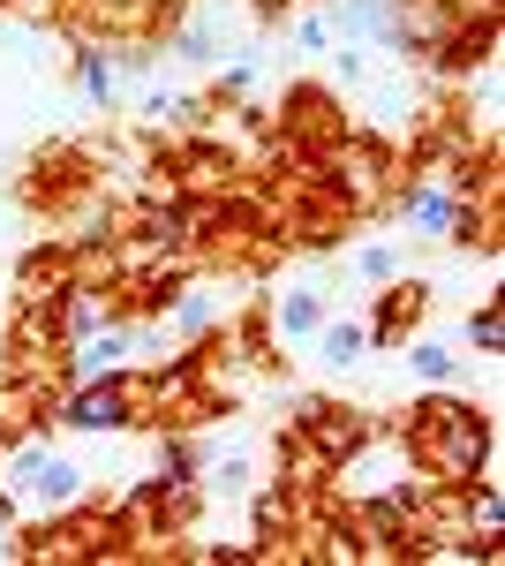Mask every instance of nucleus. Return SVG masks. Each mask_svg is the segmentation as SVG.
<instances>
[{"instance_id": "nucleus-3", "label": "nucleus", "mask_w": 505, "mask_h": 566, "mask_svg": "<svg viewBox=\"0 0 505 566\" xmlns=\"http://www.w3.org/2000/svg\"><path fill=\"white\" fill-rule=\"evenodd\" d=\"M114 363H122V340H98V348H91L84 363H76V378H106Z\"/></svg>"}, {"instance_id": "nucleus-8", "label": "nucleus", "mask_w": 505, "mask_h": 566, "mask_svg": "<svg viewBox=\"0 0 505 566\" xmlns=\"http://www.w3.org/2000/svg\"><path fill=\"white\" fill-rule=\"evenodd\" d=\"M415 370H422V378H445L453 363H445V348H415Z\"/></svg>"}, {"instance_id": "nucleus-2", "label": "nucleus", "mask_w": 505, "mask_h": 566, "mask_svg": "<svg viewBox=\"0 0 505 566\" xmlns=\"http://www.w3.org/2000/svg\"><path fill=\"white\" fill-rule=\"evenodd\" d=\"M415 310H422V287H400V295H392V303H385L378 333H400V325H408V317H415Z\"/></svg>"}, {"instance_id": "nucleus-1", "label": "nucleus", "mask_w": 505, "mask_h": 566, "mask_svg": "<svg viewBox=\"0 0 505 566\" xmlns=\"http://www.w3.org/2000/svg\"><path fill=\"white\" fill-rule=\"evenodd\" d=\"M122 416H128V400H122V392H106V386L69 400V423H84V431H114Z\"/></svg>"}, {"instance_id": "nucleus-7", "label": "nucleus", "mask_w": 505, "mask_h": 566, "mask_svg": "<svg viewBox=\"0 0 505 566\" xmlns=\"http://www.w3.org/2000/svg\"><path fill=\"white\" fill-rule=\"evenodd\" d=\"M355 348H362V333H355V325H339L333 340H325V355H333V363H347V355H355Z\"/></svg>"}, {"instance_id": "nucleus-5", "label": "nucleus", "mask_w": 505, "mask_h": 566, "mask_svg": "<svg viewBox=\"0 0 505 566\" xmlns=\"http://www.w3.org/2000/svg\"><path fill=\"white\" fill-rule=\"evenodd\" d=\"M84 84H91V98H114V76H106L98 53H84Z\"/></svg>"}, {"instance_id": "nucleus-6", "label": "nucleus", "mask_w": 505, "mask_h": 566, "mask_svg": "<svg viewBox=\"0 0 505 566\" xmlns=\"http://www.w3.org/2000/svg\"><path fill=\"white\" fill-rule=\"evenodd\" d=\"M467 333H475V348H498V310H475V325H467Z\"/></svg>"}, {"instance_id": "nucleus-4", "label": "nucleus", "mask_w": 505, "mask_h": 566, "mask_svg": "<svg viewBox=\"0 0 505 566\" xmlns=\"http://www.w3.org/2000/svg\"><path fill=\"white\" fill-rule=\"evenodd\" d=\"M280 325H287V333H309V325H317V303H309V295H295V303L280 310Z\"/></svg>"}]
</instances>
